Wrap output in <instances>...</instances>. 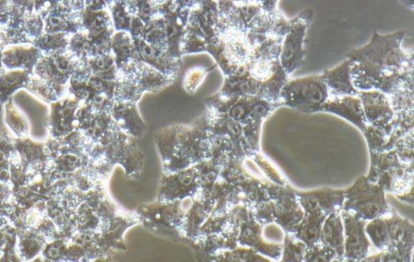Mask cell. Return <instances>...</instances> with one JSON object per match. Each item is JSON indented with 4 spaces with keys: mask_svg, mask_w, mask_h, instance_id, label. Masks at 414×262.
Listing matches in <instances>:
<instances>
[{
    "mask_svg": "<svg viewBox=\"0 0 414 262\" xmlns=\"http://www.w3.org/2000/svg\"><path fill=\"white\" fill-rule=\"evenodd\" d=\"M406 34L375 31L370 43L347 54L355 88L378 90L388 95L413 90V52L402 48Z\"/></svg>",
    "mask_w": 414,
    "mask_h": 262,
    "instance_id": "1",
    "label": "cell"
},
{
    "mask_svg": "<svg viewBox=\"0 0 414 262\" xmlns=\"http://www.w3.org/2000/svg\"><path fill=\"white\" fill-rule=\"evenodd\" d=\"M328 98V89L322 75H316L288 79L281 90L279 102L281 107L285 105L308 114L321 112Z\"/></svg>",
    "mask_w": 414,
    "mask_h": 262,
    "instance_id": "2",
    "label": "cell"
},
{
    "mask_svg": "<svg viewBox=\"0 0 414 262\" xmlns=\"http://www.w3.org/2000/svg\"><path fill=\"white\" fill-rule=\"evenodd\" d=\"M381 185L374 183L367 176H359L350 188L346 190L342 210L370 221L391 213Z\"/></svg>",
    "mask_w": 414,
    "mask_h": 262,
    "instance_id": "3",
    "label": "cell"
},
{
    "mask_svg": "<svg viewBox=\"0 0 414 262\" xmlns=\"http://www.w3.org/2000/svg\"><path fill=\"white\" fill-rule=\"evenodd\" d=\"M313 12L307 9L291 21L285 38L283 39L280 54L282 67L288 75H291L302 67L305 59L306 33L312 22Z\"/></svg>",
    "mask_w": 414,
    "mask_h": 262,
    "instance_id": "4",
    "label": "cell"
},
{
    "mask_svg": "<svg viewBox=\"0 0 414 262\" xmlns=\"http://www.w3.org/2000/svg\"><path fill=\"white\" fill-rule=\"evenodd\" d=\"M267 190L273 222L291 233L305 215L296 192L286 185L274 184L267 185Z\"/></svg>",
    "mask_w": 414,
    "mask_h": 262,
    "instance_id": "5",
    "label": "cell"
},
{
    "mask_svg": "<svg viewBox=\"0 0 414 262\" xmlns=\"http://www.w3.org/2000/svg\"><path fill=\"white\" fill-rule=\"evenodd\" d=\"M390 247L387 252H381L380 261H408L412 259L413 248V226L408 220L396 213L385 215Z\"/></svg>",
    "mask_w": 414,
    "mask_h": 262,
    "instance_id": "6",
    "label": "cell"
},
{
    "mask_svg": "<svg viewBox=\"0 0 414 262\" xmlns=\"http://www.w3.org/2000/svg\"><path fill=\"white\" fill-rule=\"evenodd\" d=\"M344 225V259L361 261L367 258L371 250V242L365 231L366 222L353 213L342 210Z\"/></svg>",
    "mask_w": 414,
    "mask_h": 262,
    "instance_id": "7",
    "label": "cell"
},
{
    "mask_svg": "<svg viewBox=\"0 0 414 262\" xmlns=\"http://www.w3.org/2000/svg\"><path fill=\"white\" fill-rule=\"evenodd\" d=\"M367 125L377 128L391 127L395 118L388 95L378 90L359 91Z\"/></svg>",
    "mask_w": 414,
    "mask_h": 262,
    "instance_id": "8",
    "label": "cell"
},
{
    "mask_svg": "<svg viewBox=\"0 0 414 262\" xmlns=\"http://www.w3.org/2000/svg\"><path fill=\"white\" fill-rule=\"evenodd\" d=\"M296 194L304 213H321L328 216L342 210L346 190L325 188Z\"/></svg>",
    "mask_w": 414,
    "mask_h": 262,
    "instance_id": "9",
    "label": "cell"
},
{
    "mask_svg": "<svg viewBox=\"0 0 414 262\" xmlns=\"http://www.w3.org/2000/svg\"><path fill=\"white\" fill-rule=\"evenodd\" d=\"M321 112L339 116L355 125L363 132L367 127L360 99L358 95H329Z\"/></svg>",
    "mask_w": 414,
    "mask_h": 262,
    "instance_id": "10",
    "label": "cell"
},
{
    "mask_svg": "<svg viewBox=\"0 0 414 262\" xmlns=\"http://www.w3.org/2000/svg\"><path fill=\"white\" fill-rule=\"evenodd\" d=\"M329 95H358L359 91L353 86L351 78V63L346 59L337 68L325 70L321 74Z\"/></svg>",
    "mask_w": 414,
    "mask_h": 262,
    "instance_id": "11",
    "label": "cell"
},
{
    "mask_svg": "<svg viewBox=\"0 0 414 262\" xmlns=\"http://www.w3.org/2000/svg\"><path fill=\"white\" fill-rule=\"evenodd\" d=\"M72 68V62L62 54L42 56L34 67L38 77L54 85L63 83Z\"/></svg>",
    "mask_w": 414,
    "mask_h": 262,
    "instance_id": "12",
    "label": "cell"
},
{
    "mask_svg": "<svg viewBox=\"0 0 414 262\" xmlns=\"http://www.w3.org/2000/svg\"><path fill=\"white\" fill-rule=\"evenodd\" d=\"M42 56V52L34 45H15L3 50L2 63L9 70H23L31 72Z\"/></svg>",
    "mask_w": 414,
    "mask_h": 262,
    "instance_id": "13",
    "label": "cell"
},
{
    "mask_svg": "<svg viewBox=\"0 0 414 262\" xmlns=\"http://www.w3.org/2000/svg\"><path fill=\"white\" fill-rule=\"evenodd\" d=\"M319 240L324 245L336 252L338 259H344V225L341 211H336L328 216L323 222Z\"/></svg>",
    "mask_w": 414,
    "mask_h": 262,
    "instance_id": "14",
    "label": "cell"
},
{
    "mask_svg": "<svg viewBox=\"0 0 414 262\" xmlns=\"http://www.w3.org/2000/svg\"><path fill=\"white\" fill-rule=\"evenodd\" d=\"M262 226L256 223V221H252L248 224L243 231V238L247 241L248 244L255 247L261 254L267 255L269 258L279 259L282 254V247L279 245L268 244L261 236Z\"/></svg>",
    "mask_w": 414,
    "mask_h": 262,
    "instance_id": "15",
    "label": "cell"
},
{
    "mask_svg": "<svg viewBox=\"0 0 414 262\" xmlns=\"http://www.w3.org/2000/svg\"><path fill=\"white\" fill-rule=\"evenodd\" d=\"M365 231L376 248L381 252L388 251L390 243H389L385 215L370 220L365 226Z\"/></svg>",
    "mask_w": 414,
    "mask_h": 262,
    "instance_id": "16",
    "label": "cell"
},
{
    "mask_svg": "<svg viewBox=\"0 0 414 262\" xmlns=\"http://www.w3.org/2000/svg\"><path fill=\"white\" fill-rule=\"evenodd\" d=\"M31 72L23 70H13L0 75V98L4 100L15 91L24 86L29 79Z\"/></svg>",
    "mask_w": 414,
    "mask_h": 262,
    "instance_id": "17",
    "label": "cell"
},
{
    "mask_svg": "<svg viewBox=\"0 0 414 262\" xmlns=\"http://www.w3.org/2000/svg\"><path fill=\"white\" fill-rule=\"evenodd\" d=\"M33 45L47 55L62 54L63 49L66 47L67 41L63 33H47L34 39Z\"/></svg>",
    "mask_w": 414,
    "mask_h": 262,
    "instance_id": "18",
    "label": "cell"
},
{
    "mask_svg": "<svg viewBox=\"0 0 414 262\" xmlns=\"http://www.w3.org/2000/svg\"><path fill=\"white\" fill-rule=\"evenodd\" d=\"M307 245L292 233H286L282 256L283 261H302L307 250Z\"/></svg>",
    "mask_w": 414,
    "mask_h": 262,
    "instance_id": "19",
    "label": "cell"
},
{
    "mask_svg": "<svg viewBox=\"0 0 414 262\" xmlns=\"http://www.w3.org/2000/svg\"><path fill=\"white\" fill-rule=\"evenodd\" d=\"M338 259L335 251L324 245L321 241L312 247H307L303 261H331Z\"/></svg>",
    "mask_w": 414,
    "mask_h": 262,
    "instance_id": "20",
    "label": "cell"
},
{
    "mask_svg": "<svg viewBox=\"0 0 414 262\" xmlns=\"http://www.w3.org/2000/svg\"><path fill=\"white\" fill-rule=\"evenodd\" d=\"M7 122L10 127L18 134H22L26 132L27 125L21 116L19 115L17 111L14 109L13 105L10 104L6 111Z\"/></svg>",
    "mask_w": 414,
    "mask_h": 262,
    "instance_id": "21",
    "label": "cell"
},
{
    "mask_svg": "<svg viewBox=\"0 0 414 262\" xmlns=\"http://www.w3.org/2000/svg\"><path fill=\"white\" fill-rule=\"evenodd\" d=\"M234 1L243 4H255L261 7L264 12L269 14H277L280 13L277 10L278 0H234Z\"/></svg>",
    "mask_w": 414,
    "mask_h": 262,
    "instance_id": "22",
    "label": "cell"
},
{
    "mask_svg": "<svg viewBox=\"0 0 414 262\" xmlns=\"http://www.w3.org/2000/svg\"><path fill=\"white\" fill-rule=\"evenodd\" d=\"M259 166H261L264 174H267L269 178L276 183L277 185H286L285 181L282 179L281 176L278 175L276 170L272 168V166L268 163V161L258 155L256 159Z\"/></svg>",
    "mask_w": 414,
    "mask_h": 262,
    "instance_id": "23",
    "label": "cell"
},
{
    "mask_svg": "<svg viewBox=\"0 0 414 262\" xmlns=\"http://www.w3.org/2000/svg\"><path fill=\"white\" fill-rule=\"evenodd\" d=\"M61 254V247L59 245H54L53 246L49 247L47 254L49 258L51 259H56Z\"/></svg>",
    "mask_w": 414,
    "mask_h": 262,
    "instance_id": "24",
    "label": "cell"
},
{
    "mask_svg": "<svg viewBox=\"0 0 414 262\" xmlns=\"http://www.w3.org/2000/svg\"><path fill=\"white\" fill-rule=\"evenodd\" d=\"M77 160L78 159L76 157V156H68V157L66 158V164L68 165V167L70 169L74 168L77 163Z\"/></svg>",
    "mask_w": 414,
    "mask_h": 262,
    "instance_id": "25",
    "label": "cell"
},
{
    "mask_svg": "<svg viewBox=\"0 0 414 262\" xmlns=\"http://www.w3.org/2000/svg\"><path fill=\"white\" fill-rule=\"evenodd\" d=\"M192 176L190 175H183L181 178V181L184 185H189L192 183Z\"/></svg>",
    "mask_w": 414,
    "mask_h": 262,
    "instance_id": "26",
    "label": "cell"
},
{
    "mask_svg": "<svg viewBox=\"0 0 414 262\" xmlns=\"http://www.w3.org/2000/svg\"><path fill=\"white\" fill-rule=\"evenodd\" d=\"M399 1L406 5L407 8L413 9L414 0H399Z\"/></svg>",
    "mask_w": 414,
    "mask_h": 262,
    "instance_id": "27",
    "label": "cell"
},
{
    "mask_svg": "<svg viewBox=\"0 0 414 262\" xmlns=\"http://www.w3.org/2000/svg\"><path fill=\"white\" fill-rule=\"evenodd\" d=\"M92 85L94 88L98 90L102 89V84L101 82H97V80H94V82H92Z\"/></svg>",
    "mask_w": 414,
    "mask_h": 262,
    "instance_id": "28",
    "label": "cell"
},
{
    "mask_svg": "<svg viewBox=\"0 0 414 262\" xmlns=\"http://www.w3.org/2000/svg\"><path fill=\"white\" fill-rule=\"evenodd\" d=\"M207 179L209 181H211V180L215 179V175H214L213 174H208V175H207Z\"/></svg>",
    "mask_w": 414,
    "mask_h": 262,
    "instance_id": "29",
    "label": "cell"
}]
</instances>
